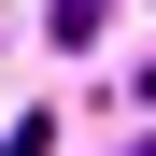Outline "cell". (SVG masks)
<instances>
[{
  "label": "cell",
  "mask_w": 156,
  "mask_h": 156,
  "mask_svg": "<svg viewBox=\"0 0 156 156\" xmlns=\"http://www.w3.org/2000/svg\"><path fill=\"white\" fill-rule=\"evenodd\" d=\"M99 14H114V0H57V43H71V57H85V29H99Z\"/></svg>",
  "instance_id": "obj_1"
}]
</instances>
